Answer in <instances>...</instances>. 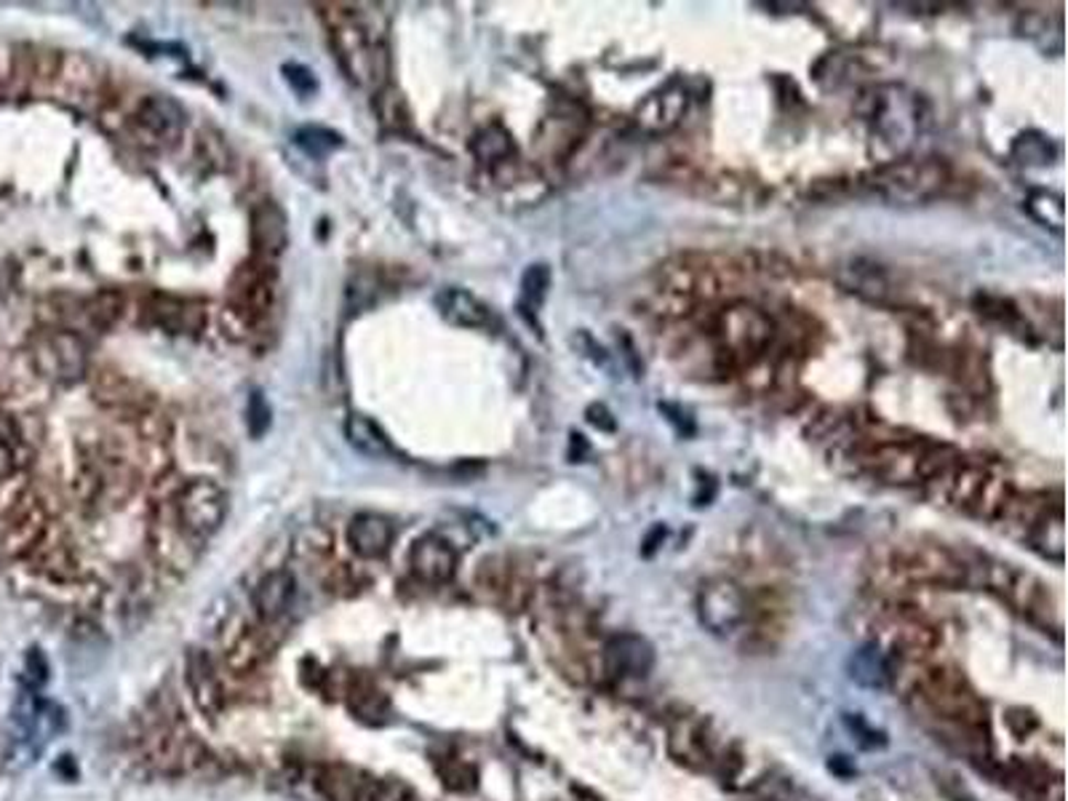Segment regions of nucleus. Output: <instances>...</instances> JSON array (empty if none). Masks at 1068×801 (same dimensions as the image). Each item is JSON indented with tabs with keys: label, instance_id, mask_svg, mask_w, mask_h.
<instances>
[{
	"label": "nucleus",
	"instance_id": "c85d7f7f",
	"mask_svg": "<svg viewBox=\"0 0 1068 801\" xmlns=\"http://www.w3.org/2000/svg\"><path fill=\"white\" fill-rule=\"evenodd\" d=\"M187 681L193 690L195 703L204 711H217L223 705V686H219L217 673H214L212 662L204 654H193L187 665Z\"/></svg>",
	"mask_w": 1068,
	"mask_h": 801
},
{
	"label": "nucleus",
	"instance_id": "c9c22d12",
	"mask_svg": "<svg viewBox=\"0 0 1068 801\" xmlns=\"http://www.w3.org/2000/svg\"><path fill=\"white\" fill-rule=\"evenodd\" d=\"M88 318L97 326H112L123 315V296L118 292H103L86 305Z\"/></svg>",
	"mask_w": 1068,
	"mask_h": 801
},
{
	"label": "nucleus",
	"instance_id": "dca6fc26",
	"mask_svg": "<svg viewBox=\"0 0 1068 801\" xmlns=\"http://www.w3.org/2000/svg\"><path fill=\"white\" fill-rule=\"evenodd\" d=\"M409 570L425 585H444L457 572V551L441 534H425L409 551Z\"/></svg>",
	"mask_w": 1068,
	"mask_h": 801
},
{
	"label": "nucleus",
	"instance_id": "393cba45",
	"mask_svg": "<svg viewBox=\"0 0 1068 801\" xmlns=\"http://www.w3.org/2000/svg\"><path fill=\"white\" fill-rule=\"evenodd\" d=\"M471 150L473 155H476V161L484 163L492 174L500 172V169L510 166V163L516 161V142L503 123L484 126V129L473 137Z\"/></svg>",
	"mask_w": 1068,
	"mask_h": 801
},
{
	"label": "nucleus",
	"instance_id": "aec40b11",
	"mask_svg": "<svg viewBox=\"0 0 1068 801\" xmlns=\"http://www.w3.org/2000/svg\"><path fill=\"white\" fill-rule=\"evenodd\" d=\"M347 542L362 559H382L393 545V523L377 513L356 516L347 529Z\"/></svg>",
	"mask_w": 1068,
	"mask_h": 801
},
{
	"label": "nucleus",
	"instance_id": "2eb2a0df",
	"mask_svg": "<svg viewBox=\"0 0 1068 801\" xmlns=\"http://www.w3.org/2000/svg\"><path fill=\"white\" fill-rule=\"evenodd\" d=\"M687 107H690V88L684 86V80L673 78L636 105L634 123L644 134H668L687 116Z\"/></svg>",
	"mask_w": 1068,
	"mask_h": 801
},
{
	"label": "nucleus",
	"instance_id": "f3484780",
	"mask_svg": "<svg viewBox=\"0 0 1068 801\" xmlns=\"http://www.w3.org/2000/svg\"><path fill=\"white\" fill-rule=\"evenodd\" d=\"M606 671L621 679H644L655 668V649L636 634H621L604 647Z\"/></svg>",
	"mask_w": 1068,
	"mask_h": 801
},
{
	"label": "nucleus",
	"instance_id": "4be33fe9",
	"mask_svg": "<svg viewBox=\"0 0 1068 801\" xmlns=\"http://www.w3.org/2000/svg\"><path fill=\"white\" fill-rule=\"evenodd\" d=\"M435 305H439L446 324L460 326V329H486L492 324L489 307L476 294L465 292V289H444Z\"/></svg>",
	"mask_w": 1068,
	"mask_h": 801
},
{
	"label": "nucleus",
	"instance_id": "cd10ccee",
	"mask_svg": "<svg viewBox=\"0 0 1068 801\" xmlns=\"http://www.w3.org/2000/svg\"><path fill=\"white\" fill-rule=\"evenodd\" d=\"M345 439L350 441L353 450L366 454V457L371 459H385L396 454L388 433H385L375 420L364 418V414H353V418H347Z\"/></svg>",
	"mask_w": 1068,
	"mask_h": 801
},
{
	"label": "nucleus",
	"instance_id": "a211bd4d",
	"mask_svg": "<svg viewBox=\"0 0 1068 801\" xmlns=\"http://www.w3.org/2000/svg\"><path fill=\"white\" fill-rule=\"evenodd\" d=\"M251 243H255L257 257H262V260H276L287 249V214L273 201H262V204H257L251 209Z\"/></svg>",
	"mask_w": 1068,
	"mask_h": 801
},
{
	"label": "nucleus",
	"instance_id": "7c9ffc66",
	"mask_svg": "<svg viewBox=\"0 0 1068 801\" xmlns=\"http://www.w3.org/2000/svg\"><path fill=\"white\" fill-rule=\"evenodd\" d=\"M1026 212L1032 214L1039 225L1050 227V230H1064L1066 225V206L1064 198L1053 191H1034L1026 198Z\"/></svg>",
	"mask_w": 1068,
	"mask_h": 801
},
{
	"label": "nucleus",
	"instance_id": "f704fd0d",
	"mask_svg": "<svg viewBox=\"0 0 1068 801\" xmlns=\"http://www.w3.org/2000/svg\"><path fill=\"white\" fill-rule=\"evenodd\" d=\"M375 107H377L379 121H382V126H388V129L398 131L409 126V107L396 88H388V86L379 88Z\"/></svg>",
	"mask_w": 1068,
	"mask_h": 801
},
{
	"label": "nucleus",
	"instance_id": "72a5a7b5",
	"mask_svg": "<svg viewBox=\"0 0 1068 801\" xmlns=\"http://www.w3.org/2000/svg\"><path fill=\"white\" fill-rule=\"evenodd\" d=\"M294 142L302 153L311 158H326L332 150H337L343 144L339 134L324 129V126H305V129L296 131Z\"/></svg>",
	"mask_w": 1068,
	"mask_h": 801
},
{
	"label": "nucleus",
	"instance_id": "ea45409f",
	"mask_svg": "<svg viewBox=\"0 0 1068 801\" xmlns=\"http://www.w3.org/2000/svg\"><path fill=\"white\" fill-rule=\"evenodd\" d=\"M587 422L602 427V431H615V420H612V414L606 412L602 403H593V407L587 409Z\"/></svg>",
	"mask_w": 1068,
	"mask_h": 801
},
{
	"label": "nucleus",
	"instance_id": "ddd939ff",
	"mask_svg": "<svg viewBox=\"0 0 1068 801\" xmlns=\"http://www.w3.org/2000/svg\"><path fill=\"white\" fill-rule=\"evenodd\" d=\"M33 361L48 380L75 382L86 375L88 353L78 334L46 329L33 337Z\"/></svg>",
	"mask_w": 1068,
	"mask_h": 801
},
{
	"label": "nucleus",
	"instance_id": "f8f14e48",
	"mask_svg": "<svg viewBox=\"0 0 1068 801\" xmlns=\"http://www.w3.org/2000/svg\"><path fill=\"white\" fill-rule=\"evenodd\" d=\"M751 602L735 580L713 577L698 591V617L713 636H730L748 620Z\"/></svg>",
	"mask_w": 1068,
	"mask_h": 801
},
{
	"label": "nucleus",
	"instance_id": "473e14b6",
	"mask_svg": "<svg viewBox=\"0 0 1068 801\" xmlns=\"http://www.w3.org/2000/svg\"><path fill=\"white\" fill-rule=\"evenodd\" d=\"M551 289V268L548 264H529L521 279V302L529 311H540Z\"/></svg>",
	"mask_w": 1068,
	"mask_h": 801
},
{
	"label": "nucleus",
	"instance_id": "20e7f679",
	"mask_svg": "<svg viewBox=\"0 0 1068 801\" xmlns=\"http://www.w3.org/2000/svg\"><path fill=\"white\" fill-rule=\"evenodd\" d=\"M855 110L861 121L869 126L871 137L880 140L882 148L895 158L906 155L930 123L927 99L903 84L865 88Z\"/></svg>",
	"mask_w": 1068,
	"mask_h": 801
},
{
	"label": "nucleus",
	"instance_id": "39448f33",
	"mask_svg": "<svg viewBox=\"0 0 1068 801\" xmlns=\"http://www.w3.org/2000/svg\"><path fill=\"white\" fill-rule=\"evenodd\" d=\"M953 182L951 166L943 158L903 155L876 163L857 176V187L874 198L895 206H916L940 198Z\"/></svg>",
	"mask_w": 1068,
	"mask_h": 801
},
{
	"label": "nucleus",
	"instance_id": "f03ea898",
	"mask_svg": "<svg viewBox=\"0 0 1068 801\" xmlns=\"http://www.w3.org/2000/svg\"><path fill=\"white\" fill-rule=\"evenodd\" d=\"M705 337L716 350L722 375L730 377L764 361L777 337V324L754 302L732 300L708 318Z\"/></svg>",
	"mask_w": 1068,
	"mask_h": 801
},
{
	"label": "nucleus",
	"instance_id": "9d476101",
	"mask_svg": "<svg viewBox=\"0 0 1068 801\" xmlns=\"http://www.w3.org/2000/svg\"><path fill=\"white\" fill-rule=\"evenodd\" d=\"M276 300V268L273 260L255 257L241 264L230 283V313L255 329L259 321L270 313Z\"/></svg>",
	"mask_w": 1068,
	"mask_h": 801
},
{
	"label": "nucleus",
	"instance_id": "412c9836",
	"mask_svg": "<svg viewBox=\"0 0 1068 801\" xmlns=\"http://www.w3.org/2000/svg\"><path fill=\"white\" fill-rule=\"evenodd\" d=\"M94 393H97V401H103L105 407L110 409H123V412H137L144 414L150 412V401L148 396H142L139 385L129 377L121 375V371L103 369L97 377H94Z\"/></svg>",
	"mask_w": 1068,
	"mask_h": 801
},
{
	"label": "nucleus",
	"instance_id": "0eeeda50",
	"mask_svg": "<svg viewBox=\"0 0 1068 801\" xmlns=\"http://www.w3.org/2000/svg\"><path fill=\"white\" fill-rule=\"evenodd\" d=\"M983 577L985 585L994 593H1000L1017 615L1028 617V620L1039 623V626L1060 628L1055 593L1034 572L1021 570V566L1010 564V561H989L983 566Z\"/></svg>",
	"mask_w": 1068,
	"mask_h": 801
},
{
	"label": "nucleus",
	"instance_id": "a19ab883",
	"mask_svg": "<svg viewBox=\"0 0 1068 801\" xmlns=\"http://www.w3.org/2000/svg\"><path fill=\"white\" fill-rule=\"evenodd\" d=\"M398 801H417V799L414 797H401Z\"/></svg>",
	"mask_w": 1068,
	"mask_h": 801
},
{
	"label": "nucleus",
	"instance_id": "c756f323",
	"mask_svg": "<svg viewBox=\"0 0 1068 801\" xmlns=\"http://www.w3.org/2000/svg\"><path fill=\"white\" fill-rule=\"evenodd\" d=\"M148 313L153 315L158 324L166 326V329H174V332L195 329V326H198V324H193V321H190L193 315H198V311H193V307H190L185 300H176V296H169V294L155 296V300L148 305Z\"/></svg>",
	"mask_w": 1068,
	"mask_h": 801
},
{
	"label": "nucleus",
	"instance_id": "6e6552de",
	"mask_svg": "<svg viewBox=\"0 0 1068 801\" xmlns=\"http://www.w3.org/2000/svg\"><path fill=\"white\" fill-rule=\"evenodd\" d=\"M919 692L938 716L964 724L967 729H978L985 724V705L959 671L932 668L921 676Z\"/></svg>",
	"mask_w": 1068,
	"mask_h": 801
},
{
	"label": "nucleus",
	"instance_id": "7ed1b4c3",
	"mask_svg": "<svg viewBox=\"0 0 1068 801\" xmlns=\"http://www.w3.org/2000/svg\"><path fill=\"white\" fill-rule=\"evenodd\" d=\"M925 487L927 495L938 500V506L962 510L985 521H1000L1015 495L1013 481L996 465L964 454Z\"/></svg>",
	"mask_w": 1068,
	"mask_h": 801
},
{
	"label": "nucleus",
	"instance_id": "6ab92c4d",
	"mask_svg": "<svg viewBox=\"0 0 1068 801\" xmlns=\"http://www.w3.org/2000/svg\"><path fill=\"white\" fill-rule=\"evenodd\" d=\"M839 281H842L846 292L863 296V300L869 302H880V305H887L895 294L893 279L887 275V270L869 260L846 262L844 268L839 270Z\"/></svg>",
	"mask_w": 1068,
	"mask_h": 801
},
{
	"label": "nucleus",
	"instance_id": "f257e3e1",
	"mask_svg": "<svg viewBox=\"0 0 1068 801\" xmlns=\"http://www.w3.org/2000/svg\"><path fill=\"white\" fill-rule=\"evenodd\" d=\"M850 439V459L857 470L869 473L871 478L895 487H914L927 484L940 476L948 465L957 463L962 452L951 444H940L932 439H874L871 433L846 431Z\"/></svg>",
	"mask_w": 1068,
	"mask_h": 801
},
{
	"label": "nucleus",
	"instance_id": "5701e85b",
	"mask_svg": "<svg viewBox=\"0 0 1068 801\" xmlns=\"http://www.w3.org/2000/svg\"><path fill=\"white\" fill-rule=\"evenodd\" d=\"M294 575L287 570H276L268 572L262 580L257 583L255 588V609L257 615L262 617L265 623H273L278 617H283L292 607L294 598Z\"/></svg>",
	"mask_w": 1068,
	"mask_h": 801
},
{
	"label": "nucleus",
	"instance_id": "1a4fd4ad",
	"mask_svg": "<svg viewBox=\"0 0 1068 801\" xmlns=\"http://www.w3.org/2000/svg\"><path fill=\"white\" fill-rule=\"evenodd\" d=\"M893 570L921 585L959 588L967 583V564L938 542H906L895 551Z\"/></svg>",
	"mask_w": 1068,
	"mask_h": 801
},
{
	"label": "nucleus",
	"instance_id": "b1692460",
	"mask_svg": "<svg viewBox=\"0 0 1068 801\" xmlns=\"http://www.w3.org/2000/svg\"><path fill=\"white\" fill-rule=\"evenodd\" d=\"M975 307H978V313H981L983 318L989 321V324L1000 326L1002 332L1013 334V337L1023 339V343H1026V339L1032 343V339H1034L1036 332H1034L1032 321H1028L1026 311H1021V307H1017L1013 300H1007V296L978 294Z\"/></svg>",
	"mask_w": 1068,
	"mask_h": 801
},
{
	"label": "nucleus",
	"instance_id": "58836bf2",
	"mask_svg": "<svg viewBox=\"0 0 1068 801\" xmlns=\"http://www.w3.org/2000/svg\"><path fill=\"white\" fill-rule=\"evenodd\" d=\"M14 468H17L14 450L9 446V441L0 439V484L9 481V478L14 476Z\"/></svg>",
	"mask_w": 1068,
	"mask_h": 801
},
{
	"label": "nucleus",
	"instance_id": "4c0bfd02",
	"mask_svg": "<svg viewBox=\"0 0 1068 801\" xmlns=\"http://www.w3.org/2000/svg\"><path fill=\"white\" fill-rule=\"evenodd\" d=\"M283 75H287V84L300 97H311V94H315V88H319V80H315V75L305 65H283Z\"/></svg>",
	"mask_w": 1068,
	"mask_h": 801
},
{
	"label": "nucleus",
	"instance_id": "2f4dec72",
	"mask_svg": "<svg viewBox=\"0 0 1068 801\" xmlns=\"http://www.w3.org/2000/svg\"><path fill=\"white\" fill-rule=\"evenodd\" d=\"M1013 158L1017 163H1023V166H1047V163H1053L1055 148L1045 134L1026 131V134H1021L1015 140Z\"/></svg>",
	"mask_w": 1068,
	"mask_h": 801
},
{
	"label": "nucleus",
	"instance_id": "9b49d317",
	"mask_svg": "<svg viewBox=\"0 0 1068 801\" xmlns=\"http://www.w3.org/2000/svg\"><path fill=\"white\" fill-rule=\"evenodd\" d=\"M227 513V495L219 484L208 478H193L182 484L174 497V516L195 538H208L223 527Z\"/></svg>",
	"mask_w": 1068,
	"mask_h": 801
},
{
	"label": "nucleus",
	"instance_id": "a878e982",
	"mask_svg": "<svg viewBox=\"0 0 1068 801\" xmlns=\"http://www.w3.org/2000/svg\"><path fill=\"white\" fill-rule=\"evenodd\" d=\"M893 645L906 658L921 660L938 649V630L916 615H897L893 623Z\"/></svg>",
	"mask_w": 1068,
	"mask_h": 801
},
{
	"label": "nucleus",
	"instance_id": "423d86ee",
	"mask_svg": "<svg viewBox=\"0 0 1068 801\" xmlns=\"http://www.w3.org/2000/svg\"><path fill=\"white\" fill-rule=\"evenodd\" d=\"M1000 521L1042 559L1055 564L1064 561L1066 527L1060 491H1015Z\"/></svg>",
	"mask_w": 1068,
	"mask_h": 801
},
{
	"label": "nucleus",
	"instance_id": "bb28decb",
	"mask_svg": "<svg viewBox=\"0 0 1068 801\" xmlns=\"http://www.w3.org/2000/svg\"><path fill=\"white\" fill-rule=\"evenodd\" d=\"M850 676L865 690H887L893 681V668L880 647L865 645L850 658Z\"/></svg>",
	"mask_w": 1068,
	"mask_h": 801
},
{
	"label": "nucleus",
	"instance_id": "4468645a",
	"mask_svg": "<svg viewBox=\"0 0 1068 801\" xmlns=\"http://www.w3.org/2000/svg\"><path fill=\"white\" fill-rule=\"evenodd\" d=\"M131 137L150 150H169L180 142L185 129V110L163 94H150L137 105L134 116L129 118Z\"/></svg>",
	"mask_w": 1068,
	"mask_h": 801
},
{
	"label": "nucleus",
	"instance_id": "e433bc0d",
	"mask_svg": "<svg viewBox=\"0 0 1068 801\" xmlns=\"http://www.w3.org/2000/svg\"><path fill=\"white\" fill-rule=\"evenodd\" d=\"M270 420H273V412H270V403L265 401V396L255 390L249 396V407H246V425H249V433L255 439H262L265 431L270 427Z\"/></svg>",
	"mask_w": 1068,
	"mask_h": 801
}]
</instances>
